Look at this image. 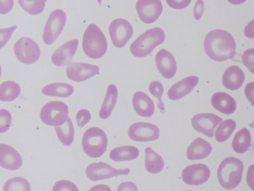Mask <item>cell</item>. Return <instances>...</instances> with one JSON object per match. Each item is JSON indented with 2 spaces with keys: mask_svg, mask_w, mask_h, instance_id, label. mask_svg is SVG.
I'll use <instances>...</instances> for the list:
<instances>
[{
  "mask_svg": "<svg viewBox=\"0 0 254 191\" xmlns=\"http://www.w3.org/2000/svg\"><path fill=\"white\" fill-rule=\"evenodd\" d=\"M204 48L207 56L216 61L233 59L236 54L234 38L229 32L222 29L209 32L204 39Z\"/></svg>",
  "mask_w": 254,
  "mask_h": 191,
  "instance_id": "obj_1",
  "label": "cell"
},
{
  "mask_svg": "<svg viewBox=\"0 0 254 191\" xmlns=\"http://www.w3.org/2000/svg\"><path fill=\"white\" fill-rule=\"evenodd\" d=\"M82 48L89 58L97 59L103 57L107 50V41L101 30L91 23L85 30L82 38Z\"/></svg>",
  "mask_w": 254,
  "mask_h": 191,
  "instance_id": "obj_2",
  "label": "cell"
},
{
  "mask_svg": "<svg viewBox=\"0 0 254 191\" xmlns=\"http://www.w3.org/2000/svg\"><path fill=\"white\" fill-rule=\"evenodd\" d=\"M243 169V163L239 159L233 157L225 159L218 169L219 184L227 190L236 188L241 182Z\"/></svg>",
  "mask_w": 254,
  "mask_h": 191,
  "instance_id": "obj_3",
  "label": "cell"
},
{
  "mask_svg": "<svg viewBox=\"0 0 254 191\" xmlns=\"http://www.w3.org/2000/svg\"><path fill=\"white\" fill-rule=\"evenodd\" d=\"M165 38V32L161 28L155 27L148 29L132 43L130 52L136 57H145L150 54L156 46L162 44Z\"/></svg>",
  "mask_w": 254,
  "mask_h": 191,
  "instance_id": "obj_4",
  "label": "cell"
},
{
  "mask_svg": "<svg viewBox=\"0 0 254 191\" xmlns=\"http://www.w3.org/2000/svg\"><path fill=\"white\" fill-rule=\"evenodd\" d=\"M108 138L105 132L99 127L88 128L84 133L82 146L84 153L88 156L97 158L101 157L107 150Z\"/></svg>",
  "mask_w": 254,
  "mask_h": 191,
  "instance_id": "obj_5",
  "label": "cell"
},
{
  "mask_svg": "<svg viewBox=\"0 0 254 191\" xmlns=\"http://www.w3.org/2000/svg\"><path fill=\"white\" fill-rule=\"evenodd\" d=\"M68 108L62 101H52L46 103L42 108L40 118L46 124L60 126L68 118Z\"/></svg>",
  "mask_w": 254,
  "mask_h": 191,
  "instance_id": "obj_6",
  "label": "cell"
},
{
  "mask_svg": "<svg viewBox=\"0 0 254 191\" xmlns=\"http://www.w3.org/2000/svg\"><path fill=\"white\" fill-rule=\"evenodd\" d=\"M66 16L62 9H57L50 14L44 28L43 39L47 45H51L57 40L65 24Z\"/></svg>",
  "mask_w": 254,
  "mask_h": 191,
  "instance_id": "obj_7",
  "label": "cell"
},
{
  "mask_svg": "<svg viewBox=\"0 0 254 191\" xmlns=\"http://www.w3.org/2000/svg\"><path fill=\"white\" fill-rule=\"evenodd\" d=\"M14 54L17 59L25 64H31L40 58V49L38 45L32 39L23 37L14 45Z\"/></svg>",
  "mask_w": 254,
  "mask_h": 191,
  "instance_id": "obj_8",
  "label": "cell"
},
{
  "mask_svg": "<svg viewBox=\"0 0 254 191\" xmlns=\"http://www.w3.org/2000/svg\"><path fill=\"white\" fill-rule=\"evenodd\" d=\"M109 33L113 44L116 47H124L133 34L131 24L123 18H116L111 23Z\"/></svg>",
  "mask_w": 254,
  "mask_h": 191,
  "instance_id": "obj_9",
  "label": "cell"
},
{
  "mask_svg": "<svg viewBox=\"0 0 254 191\" xmlns=\"http://www.w3.org/2000/svg\"><path fill=\"white\" fill-rule=\"evenodd\" d=\"M129 171L128 168L117 169L106 163L100 162L89 165L85 172L89 180L96 182L118 175H127Z\"/></svg>",
  "mask_w": 254,
  "mask_h": 191,
  "instance_id": "obj_10",
  "label": "cell"
},
{
  "mask_svg": "<svg viewBox=\"0 0 254 191\" xmlns=\"http://www.w3.org/2000/svg\"><path fill=\"white\" fill-rule=\"evenodd\" d=\"M160 131L152 123L139 122L131 124L128 129L129 137L137 142H148L157 139Z\"/></svg>",
  "mask_w": 254,
  "mask_h": 191,
  "instance_id": "obj_11",
  "label": "cell"
},
{
  "mask_svg": "<svg viewBox=\"0 0 254 191\" xmlns=\"http://www.w3.org/2000/svg\"><path fill=\"white\" fill-rule=\"evenodd\" d=\"M136 10L142 21L150 24L160 16L163 5L160 0H138L136 3Z\"/></svg>",
  "mask_w": 254,
  "mask_h": 191,
  "instance_id": "obj_12",
  "label": "cell"
},
{
  "mask_svg": "<svg viewBox=\"0 0 254 191\" xmlns=\"http://www.w3.org/2000/svg\"><path fill=\"white\" fill-rule=\"evenodd\" d=\"M222 121V119L211 113H199L191 119V125L197 132L209 137L214 136L215 127Z\"/></svg>",
  "mask_w": 254,
  "mask_h": 191,
  "instance_id": "obj_13",
  "label": "cell"
},
{
  "mask_svg": "<svg viewBox=\"0 0 254 191\" xmlns=\"http://www.w3.org/2000/svg\"><path fill=\"white\" fill-rule=\"evenodd\" d=\"M210 171L205 164L188 166L182 171L183 181L189 185L198 186L205 183L210 177Z\"/></svg>",
  "mask_w": 254,
  "mask_h": 191,
  "instance_id": "obj_14",
  "label": "cell"
},
{
  "mask_svg": "<svg viewBox=\"0 0 254 191\" xmlns=\"http://www.w3.org/2000/svg\"><path fill=\"white\" fill-rule=\"evenodd\" d=\"M98 66L88 63L73 62L67 67L68 78L75 82H81L92 78L98 74Z\"/></svg>",
  "mask_w": 254,
  "mask_h": 191,
  "instance_id": "obj_15",
  "label": "cell"
},
{
  "mask_svg": "<svg viewBox=\"0 0 254 191\" xmlns=\"http://www.w3.org/2000/svg\"><path fill=\"white\" fill-rule=\"evenodd\" d=\"M156 67L161 74L166 79L172 78L176 73L177 63L174 56L168 50L162 49L155 57Z\"/></svg>",
  "mask_w": 254,
  "mask_h": 191,
  "instance_id": "obj_16",
  "label": "cell"
},
{
  "mask_svg": "<svg viewBox=\"0 0 254 191\" xmlns=\"http://www.w3.org/2000/svg\"><path fill=\"white\" fill-rule=\"evenodd\" d=\"M78 40L75 39L63 44L57 49L52 56V61L57 66L68 65L72 60L77 50Z\"/></svg>",
  "mask_w": 254,
  "mask_h": 191,
  "instance_id": "obj_17",
  "label": "cell"
},
{
  "mask_svg": "<svg viewBox=\"0 0 254 191\" xmlns=\"http://www.w3.org/2000/svg\"><path fill=\"white\" fill-rule=\"evenodd\" d=\"M22 164L19 153L11 146L0 144V166L9 170H16Z\"/></svg>",
  "mask_w": 254,
  "mask_h": 191,
  "instance_id": "obj_18",
  "label": "cell"
},
{
  "mask_svg": "<svg viewBox=\"0 0 254 191\" xmlns=\"http://www.w3.org/2000/svg\"><path fill=\"white\" fill-rule=\"evenodd\" d=\"M199 81L197 76L185 78L174 84L169 90L168 96L170 99L178 100L190 93Z\"/></svg>",
  "mask_w": 254,
  "mask_h": 191,
  "instance_id": "obj_19",
  "label": "cell"
},
{
  "mask_svg": "<svg viewBox=\"0 0 254 191\" xmlns=\"http://www.w3.org/2000/svg\"><path fill=\"white\" fill-rule=\"evenodd\" d=\"M132 105L137 114L141 116L151 117L154 112L155 106L153 101L142 92L138 91L134 94Z\"/></svg>",
  "mask_w": 254,
  "mask_h": 191,
  "instance_id": "obj_20",
  "label": "cell"
},
{
  "mask_svg": "<svg viewBox=\"0 0 254 191\" xmlns=\"http://www.w3.org/2000/svg\"><path fill=\"white\" fill-rule=\"evenodd\" d=\"M245 78L243 70L238 66L233 65L224 72L222 77V84L228 89L237 90L241 87Z\"/></svg>",
  "mask_w": 254,
  "mask_h": 191,
  "instance_id": "obj_21",
  "label": "cell"
},
{
  "mask_svg": "<svg viewBox=\"0 0 254 191\" xmlns=\"http://www.w3.org/2000/svg\"><path fill=\"white\" fill-rule=\"evenodd\" d=\"M211 101L215 109L227 115L234 112L237 107L234 98L224 92L214 93L212 96Z\"/></svg>",
  "mask_w": 254,
  "mask_h": 191,
  "instance_id": "obj_22",
  "label": "cell"
},
{
  "mask_svg": "<svg viewBox=\"0 0 254 191\" xmlns=\"http://www.w3.org/2000/svg\"><path fill=\"white\" fill-rule=\"evenodd\" d=\"M212 148L210 144L201 138L194 139L187 151V158L190 160L203 159L209 155Z\"/></svg>",
  "mask_w": 254,
  "mask_h": 191,
  "instance_id": "obj_23",
  "label": "cell"
},
{
  "mask_svg": "<svg viewBox=\"0 0 254 191\" xmlns=\"http://www.w3.org/2000/svg\"><path fill=\"white\" fill-rule=\"evenodd\" d=\"M118 95L116 86L113 84L109 85L99 113L101 119H106L110 116L116 105Z\"/></svg>",
  "mask_w": 254,
  "mask_h": 191,
  "instance_id": "obj_24",
  "label": "cell"
},
{
  "mask_svg": "<svg viewBox=\"0 0 254 191\" xmlns=\"http://www.w3.org/2000/svg\"><path fill=\"white\" fill-rule=\"evenodd\" d=\"M139 152L134 146H124L112 149L109 154L111 159L116 162L134 160L138 156Z\"/></svg>",
  "mask_w": 254,
  "mask_h": 191,
  "instance_id": "obj_25",
  "label": "cell"
},
{
  "mask_svg": "<svg viewBox=\"0 0 254 191\" xmlns=\"http://www.w3.org/2000/svg\"><path fill=\"white\" fill-rule=\"evenodd\" d=\"M145 167L150 173L157 174L161 172L164 166L162 157L150 147L145 149Z\"/></svg>",
  "mask_w": 254,
  "mask_h": 191,
  "instance_id": "obj_26",
  "label": "cell"
},
{
  "mask_svg": "<svg viewBox=\"0 0 254 191\" xmlns=\"http://www.w3.org/2000/svg\"><path fill=\"white\" fill-rule=\"evenodd\" d=\"M74 91L70 85L64 83H55L44 87L42 93L48 96L67 97L71 96Z\"/></svg>",
  "mask_w": 254,
  "mask_h": 191,
  "instance_id": "obj_27",
  "label": "cell"
},
{
  "mask_svg": "<svg viewBox=\"0 0 254 191\" xmlns=\"http://www.w3.org/2000/svg\"><path fill=\"white\" fill-rule=\"evenodd\" d=\"M251 143V135L249 130L244 128L235 134L233 141L232 148L236 152L242 154L248 150Z\"/></svg>",
  "mask_w": 254,
  "mask_h": 191,
  "instance_id": "obj_28",
  "label": "cell"
},
{
  "mask_svg": "<svg viewBox=\"0 0 254 191\" xmlns=\"http://www.w3.org/2000/svg\"><path fill=\"white\" fill-rule=\"evenodd\" d=\"M20 94V86L14 81H5L0 85V101H12L17 98Z\"/></svg>",
  "mask_w": 254,
  "mask_h": 191,
  "instance_id": "obj_29",
  "label": "cell"
},
{
  "mask_svg": "<svg viewBox=\"0 0 254 191\" xmlns=\"http://www.w3.org/2000/svg\"><path fill=\"white\" fill-rule=\"evenodd\" d=\"M55 130L59 140L64 145L69 146L72 143L74 130L70 118L68 117L60 126L56 127Z\"/></svg>",
  "mask_w": 254,
  "mask_h": 191,
  "instance_id": "obj_30",
  "label": "cell"
},
{
  "mask_svg": "<svg viewBox=\"0 0 254 191\" xmlns=\"http://www.w3.org/2000/svg\"><path fill=\"white\" fill-rule=\"evenodd\" d=\"M236 127V123L234 120L228 119L223 121L216 130L215 139L219 142L225 141L230 137Z\"/></svg>",
  "mask_w": 254,
  "mask_h": 191,
  "instance_id": "obj_31",
  "label": "cell"
},
{
  "mask_svg": "<svg viewBox=\"0 0 254 191\" xmlns=\"http://www.w3.org/2000/svg\"><path fill=\"white\" fill-rule=\"evenodd\" d=\"M21 7L31 15L42 13L45 7V0H18Z\"/></svg>",
  "mask_w": 254,
  "mask_h": 191,
  "instance_id": "obj_32",
  "label": "cell"
},
{
  "mask_svg": "<svg viewBox=\"0 0 254 191\" xmlns=\"http://www.w3.org/2000/svg\"><path fill=\"white\" fill-rule=\"evenodd\" d=\"M3 191H30V185L25 178L17 177L7 181L3 186Z\"/></svg>",
  "mask_w": 254,
  "mask_h": 191,
  "instance_id": "obj_33",
  "label": "cell"
},
{
  "mask_svg": "<svg viewBox=\"0 0 254 191\" xmlns=\"http://www.w3.org/2000/svg\"><path fill=\"white\" fill-rule=\"evenodd\" d=\"M149 91L154 96L158 99L159 101V103L157 105L158 107L162 113H164V104L161 100L164 92L163 85L158 81L152 82L149 85Z\"/></svg>",
  "mask_w": 254,
  "mask_h": 191,
  "instance_id": "obj_34",
  "label": "cell"
},
{
  "mask_svg": "<svg viewBox=\"0 0 254 191\" xmlns=\"http://www.w3.org/2000/svg\"><path fill=\"white\" fill-rule=\"evenodd\" d=\"M11 122L12 117L10 112L6 109H0V133L7 131Z\"/></svg>",
  "mask_w": 254,
  "mask_h": 191,
  "instance_id": "obj_35",
  "label": "cell"
},
{
  "mask_svg": "<svg viewBox=\"0 0 254 191\" xmlns=\"http://www.w3.org/2000/svg\"><path fill=\"white\" fill-rule=\"evenodd\" d=\"M52 190L77 191L78 189L73 183L67 180H61L56 183Z\"/></svg>",
  "mask_w": 254,
  "mask_h": 191,
  "instance_id": "obj_36",
  "label": "cell"
},
{
  "mask_svg": "<svg viewBox=\"0 0 254 191\" xmlns=\"http://www.w3.org/2000/svg\"><path fill=\"white\" fill-rule=\"evenodd\" d=\"M91 119L90 112L85 109L79 110L76 115L77 125L79 127H82L85 125Z\"/></svg>",
  "mask_w": 254,
  "mask_h": 191,
  "instance_id": "obj_37",
  "label": "cell"
},
{
  "mask_svg": "<svg viewBox=\"0 0 254 191\" xmlns=\"http://www.w3.org/2000/svg\"><path fill=\"white\" fill-rule=\"evenodd\" d=\"M243 63L254 73V49L251 48L244 52L242 57Z\"/></svg>",
  "mask_w": 254,
  "mask_h": 191,
  "instance_id": "obj_38",
  "label": "cell"
},
{
  "mask_svg": "<svg viewBox=\"0 0 254 191\" xmlns=\"http://www.w3.org/2000/svg\"><path fill=\"white\" fill-rule=\"evenodd\" d=\"M16 28L17 26L14 25L9 28L0 29V49L6 44Z\"/></svg>",
  "mask_w": 254,
  "mask_h": 191,
  "instance_id": "obj_39",
  "label": "cell"
},
{
  "mask_svg": "<svg viewBox=\"0 0 254 191\" xmlns=\"http://www.w3.org/2000/svg\"><path fill=\"white\" fill-rule=\"evenodd\" d=\"M191 0H166L168 5L172 8L181 9L187 7Z\"/></svg>",
  "mask_w": 254,
  "mask_h": 191,
  "instance_id": "obj_40",
  "label": "cell"
},
{
  "mask_svg": "<svg viewBox=\"0 0 254 191\" xmlns=\"http://www.w3.org/2000/svg\"><path fill=\"white\" fill-rule=\"evenodd\" d=\"M14 0H0V14H5L13 8Z\"/></svg>",
  "mask_w": 254,
  "mask_h": 191,
  "instance_id": "obj_41",
  "label": "cell"
},
{
  "mask_svg": "<svg viewBox=\"0 0 254 191\" xmlns=\"http://www.w3.org/2000/svg\"><path fill=\"white\" fill-rule=\"evenodd\" d=\"M204 9V4L202 0H197L193 8V14L195 19L199 20L203 14Z\"/></svg>",
  "mask_w": 254,
  "mask_h": 191,
  "instance_id": "obj_42",
  "label": "cell"
},
{
  "mask_svg": "<svg viewBox=\"0 0 254 191\" xmlns=\"http://www.w3.org/2000/svg\"><path fill=\"white\" fill-rule=\"evenodd\" d=\"M245 93L247 98L253 105L254 100V82L249 83L246 86Z\"/></svg>",
  "mask_w": 254,
  "mask_h": 191,
  "instance_id": "obj_43",
  "label": "cell"
},
{
  "mask_svg": "<svg viewBox=\"0 0 254 191\" xmlns=\"http://www.w3.org/2000/svg\"><path fill=\"white\" fill-rule=\"evenodd\" d=\"M137 186L132 182H126L121 184L117 191H137Z\"/></svg>",
  "mask_w": 254,
  "mask_h": 191,
  "instance_id": "obj_44",
  "label": "cell"
},
{
  "mask_svg": "<svg viewBox=\"0 0 254 191\" xmlns=\"http://www.w3.org/2000/svg\"><path fill=\"white\" fill-rule=\"evenodd\" d=\"M90 190H95V191H111V190L109 188V187L106 185H100L96 186L93 187L92 189H90Z\"/></svg>",
  "mask_w": 254,
  "mask_h": 191,
  "instance_id": "obj_45",
  "label": "cell"
},
{
  "mask_svg": "<svg viewBox=\"0 0 254 191\" xmlns=\"http://www.w3.org/2000/svg\"><path fill=\"white\" fill-rule=\"evenodd\" d=\"M230 3L235 4L238 5L242 4L245 2L247 0H227Z\"/></svg>",
  "mask_w": 254,
  "mask_h": 191,
  "instance_id": "obj_46",
  "label": "cell"
},
{
  "mask_svg": "<svg viewBox=\"0 0 254 191\" xmlns=\"http://www.w3.org/2000/svg\"><path fill=\"white\" fill-rule=\"evenodd\" d=\"M98 2V3L101 4V2H102V0H97Z\"/></svg>",
  "mask_w": 254,
  "mask_h": 191,
  "instance_id": "obj_47",
  "label": "cell"
},
{
  "mask_svg": "<svg viewBox=\"0 0 254 191\" xmlns=\"http://www.w3.org/2000/svg\"><path fill=\"white\" fill-rule=\"evenodd\" d=\"M1 66H0V76H1Z\"/></svg>",
  "mask_w": 254,
  "mask_h": 191,
  "instance_id": "obj_48",
  "label": "cell"
}]
</instances>
